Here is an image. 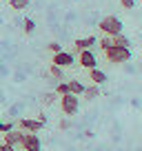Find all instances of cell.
Returning <instances> with one entry per match:
<instances>
[{
	"label": "cell",
	"instance_id": "1",
	"mask_svg": "<svg viewBox=\"0 0 142 151\" xmlns=\"http://www.w3.org/2000/svg\"><path fill=\"white\" fill-rule=\"evenodd\" d=\"M98 29L104 36H118V33H122L124 27H122V20H120L118 16H104L98 22Z\"/></svg>",
	"mask_w": 142,
	"mask_h": 151
},
{
	"label": "cell",
	"instance_id": "2",
	"mask_svg": "<svg viewBox=\"0 0 142 151\" xmlns=\"http://www.w3.org/2000/svg\"><path fill=\"white\" fill-rule=\"evenodd\" d=\"M60 109L67 118H73L78 111H80V96H73V93H65L60 96Z\"/></svg>",
	"mask_w": 142,
	"mask_h": 151
},
{
	"label": "cell",
	"instance_id": "3",
	"mask_svg": "<svg viewBox=\"0 0 142 151\" xmlns=\"http://www.w3.org/2000/svg\"><path fill=\"white\" fill-rule=\"evenodd\" d=\"M104 56H107V60L113 62V65H124V62L131 60V49H124V47H109L107 51H104Z\"/></svg>",
	"mask_w": 142,
	"mask_h": 151
},
{
	"label": "cell",
	"instance_id": "4",
	"mask_svg": "<svg viewBox=\"0 0 142 151\" xmlns=\"http://www.w3.org/2000/svg\"><path fill=\"white\" fill-rule=\"evenodd\" d=\"M18 149H22V151H42V142H40L38 133H22V140H20Z\"/></svg>",
	"mask_w": 142,
	"mask_h": 151
},
{
	"label": "cell",
	"instance_id": "5",
	"mask_svg": "<svg viewBox=\"0 0 142 151\" xmlns=\"http://www.w3.org/2000/svg\"><path fill=\"white\" fill-rule=\"evenodd\" d=\"M78 62H80L82 69H93V67H98V58H95V53L91 51V49H82V51H78Z\"/></svg>",
	"mask_w": 142,
	"mask_h": 151
},
{
	"label": "cell",
	"instance_id": "6",
	"mask_svg": "<svg viewBox=\"0 0 142 151\" xmlns=\"http://www.w3.org/2000/svg\"><path fill=\"white\" fill-rule=\"evenodd\" d=\"M44 124L40 122V120H33V118H22V120H18V124H16V129H20L22 133H38Z\"/></svg>",
	"mask_w": 142,
	"mask_h": 151
},
{
	"label": "cell",
	"instance_id": "7",
	"mask_svg": "<svg viewBox=\"0 0 142 151\" xmlns=\"http://www.w3.org/2000/svg\"><path fill=\"white\" fill-rule=\"evenodd\" d=\"M73 62H76V58L69 51H58V53H53V58H51V65L60 67V69H67V67H71Z\"/></svg>",
	"mask_w": 142,
	"mask_h": 151
},
{
	"label": "cell",
	"instance_id": "8",
	"mask_svg": "<svg viewBox=\"0 0 142 151\" xmlns=\"http://www.w3.org/2000/svg\"><path fill=\"white\" fill-rule=\"evenodd\" d=\"M20 140H22V131H20V129H16V127L2 133V142H5L7 147H11V149H18V147H20Z\"/></svg>",
	"mask_w": 142,
	"mask_h": 151
},
{
	"label": "cell",
	"instance_id": "9",
	"mask_svg": "<svg viewBox=\"0 0 142 151\" xmlns=\"http://www.w3.org/2000/svg\"><path fill=\"white\" fill-rule=\"evenodd\" d=\"M89 80H91V85H104L107 82V73H104L102 69H98V67H93V69H89Z\"/></svg>",
	"mask_w": 142,
	"mask_h": 151
},
{
	"label": "cell",
	"instance_id": "10",
	"mask_svg": "<svg viewBox=\"0 0 142 151\" xmlns=\"http://www.w3.org/2000/svg\"><path fill=\"white\" fill-rule=\"evenodd\" d=\"M95 42H98V38H95V36H85V38H78L73 45H76L78 51H82V49H93Z\"/></svg>",
	"mask_w": 142,
	"mask_h": 151
},
{
	"label": "cell",
	"instance_id": "11",
	"mask_svg": "<svg viewBox=\"0 0 142 151\" xmlns=\"http://www.w3.org/2000/svg\"><path fill=\"white\" fill-rule=\"evenodd\" d=\"M98 96H100V89H98V85H89V87H85V91H82V98H85L87 102L95 100Z\"/></svg>",
	"mask_w": 142,
	"mask_h": 151
},
{
	"label": "cell",
	"instance_id": "12",
	"mask_svg": "<svg viewBox=\"0 0 142 151\" xmlns=\"http://www.w3.org/2000/svg\"><path fill=\"white\" fill-rule=\"evenodd\" d=\"M113 38V47H124V49H131V40H129L124 33H118V36H111Z\"/></svg>",
	"mask_w": 142,
	"mask_h": 151
},
{
	"label": "cell",
	"instance_id": "13",
	"mask_svg": "<svg viewBox=\"0 0 142 151\" xmlns=\"http://www.w3.org/2000/svg\"><path fill=\"white\" fill-rule=\"evenodd\" d=\"M67 87H69V93H73V96H82V91H85V85L80 80H69Z\"/></svg>",
	"mask_w": 142,
	"mask_h": 151
},
{
	"label": "cell",
	"instance_id": "14",
	"mask_svg": "<svg viewBox=\"0 0 142 151\" xmlns=\"http://www.w3.org/2000/svg\"><path fill=\"white\" fill-rule=\"evenodd\" d=\"M29 5H31V0H9V7L14 11H24Z\"/></svg>",
	"mask_w": 142,
	"mask_h": 151
},
{
	"label": "cell",
	"instance_id": "15",
	"mask_svg": "<svg viewBox=\"0 0 142 151\" xmlns=\"http://www.w3.org/2000/svg\"><path fill=\"white\" fill-rule=\"evenodd\" d=\"M49 73H51V78H53L56 82H62V80H65V73H62V69H60V67H56V65L49 67Z\"/></svg>",
	"mask_w": 142,
	"mask_h": 151
},
{
	"label": "cell",
	"instance_id": "16",
	"mask_svg": "<svg viewBox=\"0 0 142 151\" xmlns=\"http://www.w3.org/2000/svg\"><path fill=\"white\" fill-rule=\"evenodd\" d=\"M98 45H100V49H102V51H107L109 47H113V38H111V36H104V33H102V38L98 40Z\"/></svg>",
	"mask_w": 142,
	"mask_h": 151
},
{
	"label": "cell",
	"instance_id": "17",
	"mask_svg": "<svg viewBox=\"0 0 142 151\" xmlns=\"http://www.w3.org/2000/svg\"><path fill=\"white\" fill-rule=\"evenodd\" d=\"M53 93H56V96H65V93H69V87H67V82H65V80L58 82V85L53 87Z\"/></svg>",
	"mask_w": 142,
	"mask_h": 151
},
{
	"label": "cell",
	"instance_id": "18",
	"mask_svg": "<svg viewBox=\"0 0 142 151\" xmlns=\"http://www.w3.org/2000/svg\"><path fill=\"white\" fill-rule=\"evenodd\" d=\"M56 98H58V96L53 93V91H49V93H44L40 100H42V104H44V107H49V104H53V102H56Z\"/></svg>",
	"mask_w": 142,
	"mask_h": 151
},
{
	"label": "cell",
	"instance_id": "19",
	"mask_svg": "<svg viewBox=\"0 0 142 151\" xmlns=\"http://www.w3.org/2000/svg\"><path fill=\"white\" fill-rule=\"evenodd\" d=\"M22 29H24V33L29 36V33H33V31H36V22H33L31 18H27V20L22 22Z\"/></svg>",
	"mask_w": 142,
	"mask_h": 151
},
{
	"label": "cell",
	"instance_id": "20",
	"mask_svg": "<svg viewBox=\"0 0 142 151\" xmlns=\"http://www.w3.org/2000/svg\"><path fill=\"white\" fill-rule=\"evenodd\" d=\"M47 49H49V51H51V53H58V51H62L60 42H49V45H47Z\"/></svg>",
	"mask_w": 142,
	"mask_h": 151
},
{
	"label": "cell",
	"instance_id": "21",
	"mask_svg": "<svg viewBox=\"0 0 142 151\" xmlns=\"http://www.w3.org/2000/svg\"><path fill=\"white\" fill-rule=\"evenodd\" d=\"M120 5H122V9H133V7H136V0H120Z\"/></svg>",
	"mask_w": 142,
	"mask_h": 151
},
{
	"label": "cell",
	"instance_id": "22",
	"mask_svg": "<svg viewBox=\"0 0 142 151\" xmlns=\"http://www.w3.org/2000/svg\"><path fill=\"white\" fill-rule=\"evenodd\" d=\"M0 151H16V149H11V147H7L5 142H0Z\"/></svg>",
	"mask_w": 142,
	"mask_h": 151
},
{
	"label": "cell",
	"instance_id": "23",
	"mask_svg": "<svg viewBox=\"0 0 142 151\" xmlns=\"http://www.w3.org/2000/svg\"><path fill=\"white\" fill-rule=\"evenodd\" d=\"M60 129H65V131H67V129H69V120H62V122H60Z\"/></svg>",
	"mask_w": 142,
	"mask_h": 151
},
{
	"label": "cell",
	"instance_id": "24",
	"mask_svg": "<svg viewBox=\"0 0 142 151\" xmlns=\"http://www.w3.org/2000/svg\"><path fill=\"white\" fill-rule=\"evenodd\" d=\"M16 151H22V149H16Z\"/></svg>",
	"mask_w": 142,
	"mask_h": 151
}]
</instances>
